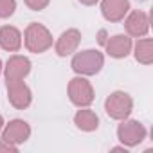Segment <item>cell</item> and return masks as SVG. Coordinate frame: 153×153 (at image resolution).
<instances>
[{
	"instance_id": "cell-1",
	"label": "cell",
	"mask_w": 153,
	"mask_h": 153,
	"mask_svg": "<svg viewBox=\"0 0 153 153\" xmlns=\"http://www.w3.org/2000/svg\"><path fill=\"white\" fill-rule=\"evenodd\" d=\"M105 58L99 51H81L72 58V70L81 76H94L103 68Z\"/></svg>"
},
{
	"instance_id": "cell-2",
	"label": "cell",
	"mask_w": 153,
	"mask_h": 153,
	"mask_svg": "<svg viewBox=\"0 0 153 153\" xmlns=\"http://www.w3.org/2000/svg\"><path fill=\"white\" fill-rule=\"evenodd\" d=\"M24 40H25V47L31 52H36V54L45 52L52 45V36H51L49 29L43 27L42 24H31L25 29Z\"/></svg>"
},
{
	"instance_id": "cell-3",
	"label": "cell",
	"mask_w": 153,
	"mask_h": 153,
	"mask_svg": "<svg viewBox=\"0 0 153 153\" xmlns=\"http://www.w3.org/2000/svg\"><path fill=\"white\" fill-rule=\"evenodd\" d=\"M131 108H133V101L131 97L126 94V92H112L105 103V110L106 114L112 117V119H126L130 114H131Z\"/></svg>"
},
{
	"instance_id": "cell-4",
	"label": "cell",
	"mask_w": 153,
	"mask_h": 153,
	"mask_svg": "<svg viewBox=\"0 0 153 153\" xmlns=\"http://www.w3.org/2000/svg\"><path fill=\"white\" fill-rule=\"evenodd\" d=\"M68 97L76 106H88L94 101V88L85 78H74L68 83Z\"/></svg>"
},
{
	"instance_id": "cell-5",
	"label": "cell",
	"mask_w": 153,
	"mask_h": 153,
	"mask_svg": "<svg viewBox=\"0 0 153 153\" xmlns=\"http://www.w3.org/2000/svg\"><path fill=\"white\" fill-rule=\"evenodd\" d=\"M124 121V119H123ZM117 137L124 146H137L146 139V128L139 121H124L117 128Z\"/></svg>"
},
{
	"instance_id": "cell-6",
	"label": "cell",
	"mask_w": 153,
	"mask_h": 153,
	"mask_svg": "<svg viewBox=\"0 0 153 153\" xmlns=\"http://www.w3.org/2000/svg\"><path fill=\"white\" fill-rule=\"evenodd\" d=\"M7 97H9V103L18 110L27 108L33 101L31 88L24 81H9L7 83Z\"/></svg>"
},
{
	"instance_id": "cell-7",
	"label": "cell",
	"mask_w": 153,
	"mask_h": 153,
	"mask_svg": "<svg viewBox=\"0 0 153 153\" xmlns=\"http://www.w3.org/2000/svg\"><path fill=\"white\" fill-rule=\"evenodd\" d=\"M31 72V61L25 56H13L6 63V79L9 81H24V78Z\"/></svg>"
},
{
	"instance_id": "cell-8",
	"label": "cell",
	"mask_w": 153,
	"mask_h": 153,
	"mask_svg": "<svg viewBox=\"0 0 153 153\" xmlns=\"http://www.w3.org/2000/svg\"><path fill=\"white\" fill-rule=\"evenodd\" d=\"M31 135V126L22 121V119H15L11 121L6 128H4V133H2V139L7 140V142H13V144H22L29 139Z\"/></svg>"
},
{
	"instance_id": "cell-9",
	"label": "cell",
	"mask_w": 153,
	"mask_h": 153,
	"mask_svg": "<svg viewBox=\"0 0 153 153\" xmlns=\"http://www.w3.org/2000/svg\"><path fill=\"white\" fill-rule=\"evenodd\" d=\"M124 27H126V33L130 36H135V38L146 36L148 31H149V18L144 11H133L126 18Z\"/></svg>"
},
{
	"instance_id": "cell-10",
	"label": "cell",
	"mask_w": 153,
	"mask_h": 153,
	"mask_svg": "<svg viewBox=\"0 0 153 153\" xmlns=\"http://www.w3.org/2000/svg\"><path fill=\"white\" fill-rule=\"evenodd\" d=\"M128 11H130L128 0H103L101 2V13L108 22H121Z\"/></svg>"
},
{
	"instance_id": "cell-11",
	"label": "cell",
	"mask_w": 153,
	"mask_h": 153,
	"mask_svg": "<svg viewBox=\"0 0 153 153\" xmlns=\"http://www.w3.org/2000/svg\"><path fill=\"white\" fill-rule=\"evenodd\" d=\"M79 42H81V33L78 29L65 31L58 38V42H56V52H58V56H68V54H72L76 49H78Z\"/></svg>"
},
{
	"instance_id": "cell-12",
	"label": "cell",
	"mask_w": 153,
	"mask_h": 153,
	"mask_svg": "<svg viewBox=\"0 0 153 153\" xmlns=\"http://www.w3.org/2000/svg\"><path fill=\"white\" fill-rule=\"evenodd\" d=\"M105 47L112 58H126L131 51V38L126 34H115L110 40H106Z\"/></svg>"
},
{
	"instance_id": "cell-13",
	"label": "cell",
	"mask_w": 153,
	"mask_h": 153,
	"mask_svg": "<svg viewBox=\"0 0 153 153\" xmlns=\"http://www.w3.org/2000/svg\"><path fill=\"white\" fill-rule=\"evenodd\" d=\"M0 47L9 52H16L22 47V34L13 25H4L0 29Z\"/></svg>"
},
{
	"instance_id": "cell-14",
	"label": "cell",
	"mask_w": 153,
	"mask_h": 153,
	"mask_svg": "<svg viewBox=\"0 0 153 153\" xmlns=\"http://www.w3.org/2000/svg\"><path fill=\"white\" fill-rule=\"evenodd\" d=\"M74 123L83 131H94L99 126V117L96 115V112L85 108V110H79L78 114L74 115Z\"/></svg>"
},
{
	"instance_id": "cell-15",
	"label": "cell",
	"mask_w": 153,
	"mask_h": 153,
	"mask_svg": "<svg viewBox=\"0 0 153 153\" xmlns=\"http://www.w3.org/2000/svg\"><path fill=\"white\" fill-rule=\"evenodd\" d=\"M135 59L144 63V65H149L153 61V42L149 38H144V40L137 42V45H135Z\"/></svg>"
},
{
	"instance_id": "cell-16",
	"label": "cell",
	"mask_w": 153,
	"mask_h": 153,
	"mask_svg": "<svg viewBox=\"0 0 153 153\" xmlns=\"http://www.w3.org/2000/svg\"><path fill=\"white\" fill-rule=\"evenodd\" d=\"M16 9V0H0V18H9Z\"/></svg>"
},
{
	"instance_id": "cell-17",
	"label": "cell",
	"mask_w": 153,
	"mask_h": 153,
	"mask_svg": "<svg viewBox=\"0 0 153 153\" xmlns=\"http://www.w3.org/2000/svg\"><path fill=\"white\" fill-rule=\"evenodd\" d=\"M24 2L27 4L29 9H33V11H42V9H45V7L49 6L51 0H24Z\"/></svg>"
},
{
	"instance_id": "cell-18",
	"label": "cell",
	"mask_w": 153,
	"mask_h": 153,
	"mask_svg": "<svg viewBox=\"0 0 153 153\" xmlns=\"http://www.w3.org/2000/svg\"><path fill=\"white\" fill-rule=\"evenodd\" d=\"M0 151H18V146L16 144H13V142H7V140H0Z\"/></svg>"
},
{
	"instance_id": "cell-19",
	"label": "cell",
	"mask_w": 153,
	"mask_h": 153,
	"mask_svg": "<svg viewBox=\"0 0 153 153\" xmlns=\"http://www.w3.org/2000/svg\"><path fill=\"white\" fill-rule=\"evenodd\" d=\"M97 42H99L101 45H105V43H106V31H105V29H101V31H99V38H97Z\"/></svg>"
},
{
	"instance_id": "cell-20",
	"label": "cell",
	"mask_w": 153,
	"mask_h": 153,
	"mask_svg": "<svg viewBox=\"0 0 153 153\" xmlns=\"http://www.w3.org/2000/svg\"><path fill=\"white\" fill-rule=\"evenodd\" d=\"M79 2H81V4H85V6H94L97 0H79Z\"/></svg>"
},
{
	"instance_id": "cell-21",
	"label": "cell",
	"mask_w": 153,
	"mask_h": 153,
	"mask_svg": "<svg viewBox=\"0 0 153 153\" xmlns=\"http://www.w3.org/2000/svg\"><path fill=\"white\" fill-rule=\"evenodd\" d=\"M2 126H4V119H2V115H0V130H2Z\"/></svg>"
},
{
	"instance_id": "cell-22",
	"label": "cell",
	"mask_w": 153,
	"mask_h": 153,
	"mask_svg": "<svg viewBox=\"0 0 153 153\" xmlns=\"http://www.w3.org/2000/svg\"><path fill=\"white\" fill-rule=\"evenodd\" d=\"M0 74H2V61H0Z\"/></svg>"
}]
</instances>
